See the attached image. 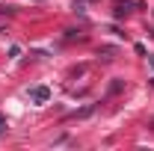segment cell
Here are the masks:
<instances>
[{
	"instance_id": "2",
	"label": "cell",
	"mask_w": 154,
	"mask_h": 151,
	"mask_svg": "<svg viewBox=\"0 0 154 151\" xmlns=\"http://www.w3.org/2000/svg\"><path fill=\"white\" fill-rule=\"evenodd\" d=\"M116 92H122V80H116L113 86H110V95H116Z\"/></svg>"
},
{
	"instance_id": "3",
	"label": "cell",
	"mask_w": 154,
	"mask_h": 151,
	"mask_svg": "<svg viewBox=\"0 0 154 151\" xmlns=\"http://www.w3.org/2000/svg\"><path fill=\"white\" fill-rule=\"evenodd\" d=\"M6 131V119H3V116H0V133Z\"/></svg>"
},
{
	"instance_id": "1",
	"label": "cell",
	"mask_w": 154,
	"mask_h": 151,
	"mask_svg": "<svg viewBox=\"0 0 154 151\" xmlns=\"http://www.w3.org/2000/svg\"><path fill=\"white\" fill-rule=\"evenodd\" d=\"M33 101H38V104H45V101H48V98H51V89H45V86H36V89H33Z\"/></svg>"
},
{
	"instance_id": "4",
	"label": "cell",
	"mask_w": 154,
	"mask_h": 151,
	"mask_svg": "<svg viewBox=\"0 0 154 151\" xmlns=\"http://www.w3.org/2000/svg\"><path fill=\"white\" fill-rule=\"evenodd\" d=\"M148 62H151V68H154V57H148Z\"/></svg>"
}]
</instances>
